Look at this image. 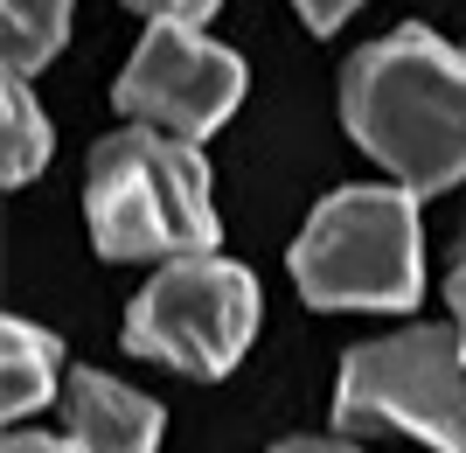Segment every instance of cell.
Returning a JSON list of instances; mask_svg holds the SVG:
<instances>
[{"label": "cell", "mask_w": 466, "mask_h": 453, "mask_svg": "<svg viewBox=\"0 0 466 453\" xmlns=\"http://www.w3.org/2000/svg\"><path fill=\"white\" fill-rule=\"evenodd\" d=\"M341 118L397 189L439 196L466 175V57L431 28H390L341 77Z\"/></svg>", "instance_id": "cell-1"}, {"label": "cell", "mask_w": 466, "mask_h": 453, "mask_svg": "<svg viewBox=\"0 0 466 453\" xmlns=\"http://www.w3.org/2000/svg\"><path fill=\"white\" fill-rule=\"evenodd\" d=\"M84 210H91L97 258H112V265H133V258H202L223 237L216 231L202 154L188 139L154 133V126H126V133L91 147Z\"/></svg>", "instance_id": "cell-2"}, {"label": "cell", "mask_w": 466, "mask_h": 453, "mask_svg": "<svg viewBox=\"0 0 466 453\" xmlns=\"http://www.w3.org/2000/svg\"><path fill=\"white\" fill-rule=\"evenodd\" d=\"M292 7H299V21H307L313 36H334V28L362 7V0H292Z\"/></svg>", "instance_id": "cell-12"}, {"label": "cell", "mask_w": 466, "mask_h": 453, "mask_svg": "<svg viewBox=\"0 0 466 453\" xmlns=\"http://www.w3.org/2000/svg\"><path fill=\"white\" fill-rule=\"evenodd\" d=\"M42 168H49V118L28 98V77L7 70V77H0V181L21 189V181H35Z\"/></svg>", "instance_id": "cell-9"}, {"label": "cell", "mask_w": 466, "mask_h": 453, "mask_svg": "<svg viewBox=\"0 0 466 453\" xmlns=\"http://www.w3.org/2000/svg\"><path fill=\"white\" fill-rule=\"evenodd\" d=\"M292 279L307 307H376L404 314L425 293V231H418V196L410 189H334L307 217L292 244Z\"/></svg>", "instance_id": "cell-3"}, {"label": "cell", "mask_w": 466, "mask_h": 453, "mask_svg": "<svg viewBox=\"0 0 466 453\" xmlns=\"http://www.w3.org/2000/svg\"><path fill=\"white\" fill-rule=\"evenodd\" d=\"M258 335V279L230 258H167L126 307V349L181 376H230Z\"/></svg>", "instance_id": "cell-5"}, {"label": "cell", "mask_w": 466, "mask_h": 453, "mask_svg": "<svg viewBox=\"0 0 466 453\" xmlns=\"http://www.w3.org/2000/svg\"><path fill=\"white\" fill-rule=\"evenodd\" d=\"M341 433H418L439 453H466V342L452 328H404L341 355L334 384Z\"/></svg>", "instance_id": "cell-4"}, {"label": "cell", "mask_w": 466, "mask_h": 453, "mask_svg": "<svg viewBox=\"0 0 466 453\" xmlns=\"http://www.w3.org/2000/svg\"><path fill=\"white\" fill-rule=\"evenodd\" d=\"M63 418L84 453H160V433H167V412L154 397H139L133 384H118L105 370L63 376Z\"/></svg>", "instance_id": "cell-7"}, {"label": "cell", "mask_w": 466, "mask_h": 453, "mask_svg": "<svg viewBox=\"0 0 466 453\" xmlns=\"http://www.w3.org/2000/svg\"><path fill=\"white\" fill-rule=\"evenodd\" d=\"M0 453H84L77 439H49V433H7Z\"/></svg>", "instance_id": "cell-14"}, {"label": "cell", "mask_w": 466, "mask_h": 453, "mask_svg": "<svg viewBox=\"0 0 466 453\" xmlns=\"http://www.w3.org/2000/svg\"><path fill=\"white\" fill-rule=\"evenodd\" d=\"M0 36H7V70H42L70 36V0H0Z\"/></svg>", "instance_id": "cell-10"}, {"label": "cell", "mask_w": 466, "mask_h": 453, "mask_svg": "<svg viewBox=\"0 0 466 453\" xmlns=\"http://www.w3.org/2000/svg\"><path fill=\"white\" fill-rule=\"evenodd\" d=\"M272 453H362V447H349V439H286Z\"/></svg>", "instance_id": "cell-15"}, {"label": "cell", "mask_w": 466, "mask_h": 453, "mask_svg": "<svg viewBox=\"0 0 466 453\" xmlns=\"http://www.w3.org/2000/svg\"><path fill=\"white\" fill-rule=\"evenodd\" d=\"M446 300H452V314H460V342H466V231H460V244H452V273H446Z\"/></svg>", "instance_id": "cell-13"}, {"label": "cell", "mask_w": 466, "mask_h": 453, "mask_svg": "<svg viewBox=\"0 0 466 453\" xmlns=\"http://www.w3.org/2000/svg\"><path fill=\"white\" fill-rule=\"evenodd\" d=\"M112 98L126 118L202 147L244 105V63H237V49L209 42L195 21H147V36H139L133 63L118 70Z\"/></svg>", "instance_id": "cell-6"}, {"label": "cell", "mask_w": 466, "mask_h": 453, "mask_svg": "<svg viewBox=\"0 0 466 453\" xmlns=\"http://www.w3.org/2000/svg\"><path fill=\"white\" fill-rule=\"evenodd\" d=\"M42 405H63V349L49 328H28L21 314L0 321V412L28 418Z\"/></svg>", "instance_id": "cell-8"}, {"label": "cell", "mask_w": 466, "mask_h": 453, "mask_svg": "<svg viewBox=\"0 0 466 453\" xmlns=\"http://www.w3.org/2000/svg\"><path fill=\"white\" fill-rule=\"evenodd\" d=\"M126 7H139L147 21H195V28H202L223 0H126Z\"/></svg>", "instance_id": "cell-11"}]
</instances>
